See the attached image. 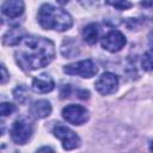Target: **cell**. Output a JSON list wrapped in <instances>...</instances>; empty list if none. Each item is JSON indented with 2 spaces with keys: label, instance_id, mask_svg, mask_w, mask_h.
Listing matches in <instances>:
<instances>
[{
  "label": "cell",
  "instance_id": "1",
  "mask_svg": "<svg viewBox=\"0 0 153 153\" xmlns=\"http://www.w3.org/2000/svg\"><path fill=\"white\" fill-rule=\"evenodd\" d=\"M55 56L54 43L41 36H25L14 50L17 65L27 72L48 66Z\"/></svg>",
  "mask_w": 153,
  "mask_h": 153
},
{
  "label": "cell",
  "instance_id": "2",
  "mask_svg": "<svg viewBox=\"0 0 153 153\" xmlns=\"http://www.w3.org/2000/svg\"><path fill=\"white\" fill-rule=\"evenodd\" d=\"M38 23L45 30L66 31L73 25V19L71 14L63 8L56 7L51 4H43L38 10Z\"/></svg>",
  "mask_w": 153,
  "mask_h": 153
},
{
  "label": "cell",
  "instance_id": "3",
  "mask_svg": "<svg viewBox=\"0 0 153 153\" xmlns=\"http://www.w3.org/2000/svg\"><path fill=\"white\" fill-rule=\"evenodd\" d=\"M53 134L56 139H59L62 143V147L66 151H72L75 149L80 146L81 141L80 137L67 126H63L61 123H57L53 128Z\"/></svg>",
  "mask_w": 153,
  "mask_h": 153
},
{
  "label": "cell",
  "instance_id": "4",
  "mask_svg": "<svg viewBox=\"0 0 153 153\" xmlns=\"http://www.w3.org/2000/svg\"><path fill=\"white\" fill-rule=\"evenodd\" d=\"M97 66L96 63L87 59V60H81L78 62L69 63L63 67V72L69 74V75H79L81 78H92L97 74Z\"/></svg>",
  "mask_w": 153,
  "mask_h": 153
},
{
  "label": "cell",
  "instance_id": "5",
  "mask_svg": "<svg viewBox=\"0 0 153 153\" xmlns=\"http://www.w3.org/2000/svg\"><path fill=\"white\" fill-rule=\"evenodd\" d=\"M32 133H33V129L31 123L24 118L14 121L10 131L12 141L17 145H25L31 139Z\"/></svg>",
  "mask_w": 153,
  "mask_h": 153
},
{
  "label": "cell",
  "instance_id": "6",
  "mask_svg": "<svg viewBox=\"0 0 153 153\" xmlns=\"http://www.w3.org/2000/svg\"><path fill=\"white\" fill-rule=\"evenodd\" d=\"M62 117L71 124L80 126L88 120V111L82 105L69 104L62 109Z\"/></svg>",
  "mask_w": 153,
  "mask_h": 153
},
{
  "label": "cell",
  "instance_id": "7",
  "mask_svg": "<svg viewBox=\"0 0 153 153\" xmlns=\"http://www.w3.org/2000/svg\"><path fill=\"white\" fill-rule=\"evenodd\" d=\"M94 87L97 92L103 96L115 93L118 88V78L111 72H105L97 79V81L94 82Z\"/></svg>",
  "mask_w": 153,
  "mask_h": 153
},
{
  "label": "cell",
  "instance_id": "8",
  "mask_svg": "<svg viewBox=\"0 0 153 153\" xmlns=\"http://www.w3.org/2000/svg\"><path fill=\"white\" fill-rule=\"evenodd\" d=\"M127 43V39L124 35L118 30H111L102 38V47L110 51V53H117L122 48H124Z\"/></svg>",
  "mask_w": 153,
  "mask_h": 153
},
{
  "label": "cell",
  "instance_id": "9",
  "mask_svg": "<svg viewBox=\"0 0 153 153\" xmlns=\"http://www.w3.org/2000/svg\"><path fill=\"white\" fill-rule=\"evenodd\" d=\"M31 87L37 93H48L54 90L55 84H54L53 78L48 73H42L41 75L36 76L32 80Z\"/></svg>",
  "mask_w": 153,
  "mask_h": 153
},
{
  "label": "cell",
  "instance_id": "10",
  "mask_svg": "<svg viewBox=\"0 0 153 153\" xmlns=\"http://www.w3.org/2000/svg\"><path fill=\"white\" fill-rule=\"evenodd\" d=\"M1 12L8 18H17L24 12V2L20 0H7L1 5Z\"/></svg>",
  "mask_w": 153,
  "mask_h": 153
},
{
  "label": "cell",
  "instance_id": "11",
  "mask_svg": "<svg viewBox=\"0 0 153 153\" xmlns=\"http://www.w3.org/2000/svg\"><path fill=\"white\" fill-rule=\"evenodd\" d=\"M30 114L36 118H45L51 114V105L45 99H39L32 103Z\"/></svg>",
  "mask_w": 153,
  "mask_h": 153
},
{
  "label": "cell",
  "instance_id": "12",
  "mask_svg": "<svg viewBox=\"0 0 153 153\" xmlns=\"http://www.w3.org/2000/svg\"><path fill=\"white\" fill-rule=\"evenodd\" d=\"M25 36H26V32L24 29L13 27L4 35L2 41H4V44H6V45H18Z\"/></svg>",
  "mask_w": 153,
  "mask_h": 153
},
{
  "label": "cell",
  "instance_id": "13",
  "mask_svg": "<svg viewBox=\"0 0 153 153\" xmlns=\"http://www.w3.org/2000/svg\"><path fill=\"white\" fill-rule=\"evenodd\" d=\"M98 33H99V29L98 25L96 23H90L87 24L84 29H82V38L87 44H96L98 41Z\"/></svg>",
  "mask_w": 153,
  "mask_h": 153
},
{
  "label": "cell",
  "instance_id": "14",
  "mask_svg": "<svg viewBox=\"0 0 153 153\" xmlns=\"http://www.w3.org/2000/svg\"><path fill=\"white\" fill-rule=\"evenodd\" d=\"M141 66L145 71H148V72L153 71V49H149L143 54L141 60Z\"/></svg>",
  "mask_w": 153,
  "mask_h": 153
},
{
  "label": "cell",
  "instance_id": "15",
  "mask_svg": "<svg viewBox=\"0 0 153 153\" xmlns=\"http://www.w3.org/2000/svg\"><path fill=\"white\" fill-rule=\"evenodd\" d=\"M13 94H14V98H16L18 102H20V103H23V102H24V100H25V99L29 97L27 90H26V87H25L24 85L18 86V87L14 90Z\"/></svg>",
  "mask_w": 153,
  "mask_h": 153
},
{
  "label": "cell",
  "instance_id": "16",
  "mask_svg": "<svg viewBox=\"0 0 153 153\" xmlns=\"http://www.w3.org/2000/svg\"><path fill=\"white\" fill-rule=\"evenodd\" d=\"M14 110H16V106H14L13 104H11V103L4 102V103H1V105H0V114H1L2 117H6V116L11 115Z\"/></svg>",
  "mask_w": 153,
  "mask_h": 153
},
{
  "label": "cell",
  "instance_id": "17",
  "mask_svg": "<svg viewBox=\"0 0 153 153\" xmlns=\"http://www.w3.org/2000/svg\"><path fill=\"white\" fill-rule=\"evenodd\" d=\"M108 4L114 6L117 10H127V8L131 7V2H129V1H109Z\"/></svg>",
  "mask_w": 153,
  "mask_h": 153
},
{
  "label": "cell",
  "instance_id": "18",
  "mask_svg": "<svg viewBox=\"0 0 153 153\" xmlns=\"http://www.w3.org/2000/svg\"><path fill=\"white\" fill-rule=\"evenodd\" d=\"M8 79H10V74L7 73V71H6L5 66H4V65H1V79H0V82H1V84H5Z\"/></svg>",
  "mask_w": 153,
  "mask_h": 153
},
{
  "label": "cell",
  "instance_id": "19",
  "mask_svg": "<svg viewBox=\"0 0 153 153\" xmlns=\"http://www.w3.org/2000/svg\"><path fill=\"white\" fill-rule=\"evenodd\" d=\"M35 153H55V152H54V149H53L51 147H49V146H43V147L38 148Z\"/></svg>",
  "mask_w": 153,
  "mask_h": 153
},
{
  "label": "cell",
  "instance_id": "20",
  "mask_svg": "<svg viewBox=\"0 0 153 153\" xmlns=\"http://www.w3.org/2000/svg\"><path fill=\"white\" fill-rule=\"evenodd\" d=\"M147 38H148V45L153 49V30L148 33V37H147Z\"/></svg>",
  "mask_w": 153,
  "mask_h": 153
},
{
  "label": "cell",
  "instance_id": "21",
  "mask_svg": "<svg viewBox=\"0 0 153 153\" xmlns=\"http://www.w3.org/2000/svg\"><path fill=\"white\" fill-rule=\"evenodd\" d=\"M149 149H151V152L153 153V141H151V143H149Z\"/></svg>",
  "mask_w": 153,
  "mask_h": 153
}]
</instances>
